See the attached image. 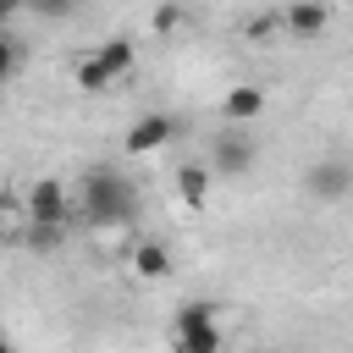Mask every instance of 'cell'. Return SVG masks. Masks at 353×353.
Returning <instances> with one entry per match:
<instances>
[{
    "instance_id": "obj_1",
    "label": "cell",
    "mask_w": 353,
    "mask_h": 353,
    "mask_svg": "<svg viewBox=\"0 0 353 353\" xmlns=\"http://www.w3.org/2000/svg\"><path fill=\"white\" fill-rule=\"evenodd\" d=\"M132 215H138V188L121 171H110V165L83 171V221L88 226H121Z\"/></svg>"
},
{
    "instance_id": "obj_2",
    "label": "cell",
    "mask_w": 353,
    "mask_h": 353,
    "mask_svg": "<svg viewBox=\"0 0 353 353\" xmlns=\"http://www.w3.org/2000/svg\"><path fill=\"white\" fill-rule=\"evenodd\" d=\"M127 72H132V39H121V33H116V39H105V44L77 66V88L105 94V88H110L116 77H127Z\"/></svg>"
},
{
    "instance_id": "obj_3",
    "label": "cell",
    "mask_w": 353,
    "mask_h": 353,
    "mask_svg": "<svg viewBox=\"0 0 353 353\" xmlns=\"http://www.w3.org/2000/svg\"><path fill=\"white\" fill-rule=\"evenodd\" d=\"M28 221H33V243H39V248L55 243V232L66 226V188H61L55 176L33 182V193H28Z\"/></svg>"
},
{
    "instance_id": "obj_4",
    "label": "cell",
    "mask_w": 353,
    "mask_h": 353,
    "mask_svg": "<svg viewBox=\"0 0 353 353\" xmlns=\"http://www.w3.org/2000/svg\"><path fill=\"white\" fill-rule=\"evenodd\" d=\"M303 182L314 199H342V193H353V165L347 160H314L303 171Z\"/></svg>"
},
{
    "instance_id": "obj_5",
    "label": "cell",
    "mask_w": 353,
    "mask_h": 353,
    "mask_svg": "<svg viewBox=\"0 0 353 353\" xmlns=\"http://www.w3.org/2000/svg\"><path fill=\"white\" fill-rule=\"evenodd\" d=\"M171 132H176V121H171L165 110H149V116H138V121L127 127V154H154Z\"/></svg>"
},
{
    "instance_id": "obj_6",
    "label": "cell",
    "mask_w": 353,
    "mask_h": 353,
    "mask_svg": "<svg viewBox=\"0 0 353 353\" xmlns=\"http://www.w3.org/2000/svg\"><path fill=\"white\" fill-rule=\"evenodd\" d=\"M281 22H287V33H292V39H320V33H325V22H331V11H325V0H287Z\"/></svg>"
},
{
    "instance_id": "obj_7",
    "label": "cell",
    "mask_w": 353,
    "mask_h": 353,
    "mask_svg": "<svg viewBox=\"0 0 353 353\" xmlns=\"http://www.w3.org/2000/svg\"><path fill=\"white\" fill-rule=\"evenodd\" d=\"M210 160H215V176H243V171L254 165V143H248L243 132H221Z\"/></svg>"
},
{
    "instance_id": "obj_8",
    "label": "cell",
    "mask_w": 353,
    "mask_h": 353,
    "mask_svg": "<svg viewBox=\"0 0 353 353\" xmlns=\"http://www.w3.org/2000/svg\"><path fill=\"white\" fill-rule=\"evenodd\" d=\"M221 116H226L232 127H243V121H259V116H265V88H254V83H237V88L221 99Z\"/></svg>"
},
{
    "instance_id": "obj_9",
    "label": "cell",
    "mask_w": 353,
    "mask_h": 353,
    "mask_svg": "<svg viewBox=\"0 0 353 353\" xmlns=\"http://www.w3.org/2000/svg\"><path fill=\"white\" fill-rule=\"evenodd\" d=\"M132 270H138L143 281H160V276L171 270V254H165V243H138V248H132Z\"/></svg>"
},
{
    "instance_id": "obj_10",
    "label": "cell",
    "mask_w": 353,
    "mask_h": 353,
    "mask_svg": "<svg viewBox=\"0 0 353 353\" xmlns=\"http://www.w3.org/2000/svg\"><path fill=\"white\" fill-rule=\"evenodd\" d=\"M176 193H182L188 210H199V204L210 199V171H204V165H182V171H176Z\"/></svg>"
},
{
    "instance_id": "obj_11",
    "label": "cell",
    "mask_w": 353,
    "mask_h": 353,
    "mask_svg": "<svg viewBox=\"0 0 353 353\" xmlns=\"http://www.w3.org/2000/svg\"><path fill=\"white\" fill-rule=\"evenodd\" d=\"M176 353H221V325H199V331H176L171 336Z\"/></svg>"
},
{
    "instance_id": "obj_12",
    "label": "cell",
    "mask_w": 353,
    "mask_h": 353,
    "mask_svg": "<svg viewBox=\"0 0 353 353\" xmlns=\"http://www.w3.org/2000/svg\"><path fill=\"white\" fill-rule=\"evenodd\" d=\"M199 325H215V303H204V298H188V303L176 309V331H199Z\"/></svg>"
},
{
    "instance_id": "obj_13",
    "label": "cell",
    "mask_w": 353,
    "mask_h": 353,
    "mask_svg": "<svg viewBox=\"0 0 353 353\" xmlns=\"http://www.w3.org/2000/svg\"><path fill=\"white\" fill-rule=\"evenodd\" d=\"M39 17H50V22H61V17H72L77 11V0H28Z\"/></svg>"
},
{
    "instance_id": "obj_14",
    "label": "cell",
    "mask_w": 353,
    "mask_h": 353,
    "mask_svg": "<svg viewBox=\"0 0 353 353\" xmlns=\"http://www.w3.org/2000/svg\"><path fill=\"white\" fill-rule=\"evenodd\" d=\"M176 22H182V6H176V0H171V6H160V11H154V28H160V33H171V28H176Z\"/></svg>"
},
{
    "instance_id": "obj_15",
    "label": "cell",
    "mask_w": 353,
    "mask_h": 353,
    "mask_svg": "<svg viewBox=\"0 0 353 353\" xmlns=\"http://www.w3.org/2000/svg\"><path fill=\"white\" fill-rule=\"evenodd\" d=\"M11 72H17V44H11V39H0V83H6Z\"/></svg>"
},
{
    "instance_id": "obj_16",
    "label": "cell",
    "mask_w": 353,
    "mask_h": 353,
    "mask_svg": "<svg viewBox=\"0 0 353 353\" xmlns=\"http://www.w3.org/2000/svg\"><path fill=\"white\" fill-rule=\"evenodd\" d=\"M270 28H276V17H254V22H248V33H254V39H265Z\"/></svg>"
},
{
    "instance_id": "obj_17",
    "label": "cell",
    "mask_w": 353,
    "mask_h": 353,
    "mask_svg": "<svg viewBox=\"0 0 353 353\" xmlns=\"http://www.w3.org/2000/svg\"><path fill=\"white\" fill-rule=\"evenodd\" d=\"M22 6H28V0H0V22H6V17H17Z\"/></svg>"
},
{
    "instance_id": "obj_18",
    "label": "cell",
    "mask_w": 353,
    "mask_h": 353,
    "mask_svg": "<svg viewBox=\"0 0 353 353\" xmlns=\"http://www.w3.org/2000/svg\"><path fill=\"white\" fill-rule=\"evenodd\" d=\"M0 353H17V347H11V342H6V336H0Z\"/></svg>"
}]
</instances>
